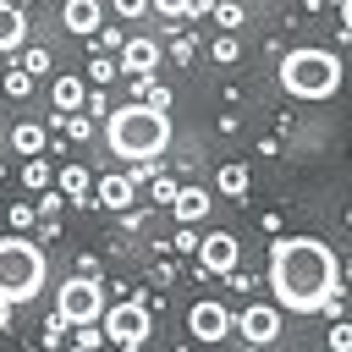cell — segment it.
<instances>
[{
  "instance_id": "d6a6232c",
  "label": "cell",
  "mask_w": 352,
  "mask_h": 352,
  "mask_svg": "<svg viewBox=\"0 0 352 352\" xmlns=\"http://www.w3.org/2000/svg\"><path fill=\"white\" fill-rule=\"evenodd\" d=\"M170 55H176V66H187V60H192V38H176V44H170Z\"/></svg>"
},
{
  "instance_id": "e575fe53",
  "label": "cell",
  "mask_w": 352,
  "mask_h": 352,
  "mask_svg": "<svg viewBox=\"0 0 352 352\" xmlns=\"http://www.w3.org/2000/svg\"><path fill=\"white\" fill-rule=\"evenodd\" d=\"M6 324H11V302H0V330H6Z\"/></svg>"
},
{
  "instance_id": "44dd1931",
  "label": "cell",
  "mask_w": 352,
  "mask_h": 352,
  "mask_svg": "<svg viewBox=\"0 0 352 352\" xmlns=\"http://www.w3.org/2000/svg\"><path fill=\"white\" fill-rule=\"evenodd\" d=\"M148 11H160V16H170V22H176V16H198V11H204V0H148Z\"/></svg>"
},
{
  "instance_id": "277c9868",
  "label": "cell",
  "mask_w": 352,
  "mask_h": 352,
  "mask_svg": "<svg viewBox=\"0 0 352 352\" xmlns=\"http://www.w3.org/2000/svg\"><path fill=\"white\" fill-rule=\"evenodd\" d=\"M44 292V248L28 242L22 231L0 236V302H33Z\"/></svg>"
},
{
  "instance_id": "2e32d148",
  "label": "cell",
  "mask_w": 352,
  "mask_h": 352,
  "mask_svg": "<svg viewBox=\"0 0 352 352\" xmlns=\"http://www.w3.org/2000/svg\"><path fill=\"white\" fill-rule=\"evenodd\" d=\"M55 187L66 192V204H88V165H66V170H55Z\"/></svg>"
},
{
  "instance_id": "5b68a950",
  "label": "cell",
  "mask_w": 352,
  "mask_h": 352,
  "mask_svg": "<svg viewBox=\"0 0 352 352\" xmlns=\"http://www.w3.org/2000/svg\"><path fill=\"white\" fill-rule=\"evenodd\" d=\"M99 324H104V341H110V346H126V352H138V346L154 336V314H148V302H143V297L104 302Z\"/></svg>"
},
{
  "instance_id": "9c48e42d",
  "label": "cell",
  "mask_w": 352,
  "mask_h": 352,
  "mask_svg": "<svg viewBox=\"0 0 352 352\" xmlns=\"http://www.w3.org/2000/svg\"><path fill=\"white\" fill-rule=\"evenodd\" d=\"M192 253H198V270H209V275H231L242 248H236V236H231V231H209V236H198V248H192Z\"/></svg>"
},
{
  "instance_id": "836d02e7",
  "label": "cell",
  "mask_w": 352,
  "mask_h": 352,
  "mask_svg": "<svg viewBox=\"0 0 352 352\" xmlns=\"http://www.w3.org/2000/svg\"><path fill=\"white\" fill-rule=\"evenodd\" d=\"M116 11H121V16H143V11H148V0H116Z\"/></svg>"
},
{
  "instance_id": "9a60e30c",
  "label": "cell",
  "mask_w": 352,
  "mask_h": 352,
  "mask_svg": "<svg viewBox=\"0 0 352 352\" xmlns=\"http://www.w3.org/2000/svg\"><path fill=\"white\" fill-rule=\"evenodd\" d=\"M50 99H55L60 116H72V110H82L88 88H82V77H55V82H50Z\"/></svg>"
},
{
  "instance_id": "d6986e66",
  "label": "cell",
  "mask_w": 352,
  "mask_h": 352,
  "mask_svg": "<svg viewBox=\"0 0 352 352\" xmlns=\"http://www.w3.org/2000/svg\"><path fill=\"white\" fill-rule=\"evenodd\" d=\"M220 192L226 198H242L248 192V165H220Z\"/></svg>"
},
{
  "instance_id": "ac0fdd59",
  "label": "cell",
  "mask_w": 352,
  "mask_h": 352,
  "mask_svg": "<svg viewBox=\"0 0 352 352\" xmlns=\"http://www.w3.org/2000/svg\"><path fill=\"white\" fill-rule=\"evenodd\" d=\"M22 182H28L33 192H44V187L55 182V170H50V160H44V154H28V165H22Z\"/></svg>"
},
{
  "instance_id": "4316f807",
  "label": "cell",
  "mask_w": 352,
  "mask_h": 352,
  "mask_svg": "<svg viewBox=\"0 0 352 352\" xmlns=\"http://www.w3.org/2000/svg\"><path fill=\"white\" fill-rule=\"evenodd\" d=\"M236 50H242V44H236V38H231V33H220V38H214V44H209V55H214V60H220V66H231V60H236Z\"/></svg>"
},
{
  "instance_id": "52a82bcc",
  "label": "cell",
  "mask_w": 352,
  "mask_h": 352,
  "mask_svg": "<svg viewBox=\"0 0 352 352\" xmlns=\"http://www.w3.org/2000/svg\"><path fill=\"white\" fill-rule=\"evenodd\" d=\"M231 330H242L248 346H270V341H280V302H275V297H270V302H248V308L231 319Z\"/></svg>"
},
{
  "instance_id": "7c38bea8",
  "label": "cell",
  "mask_w": 352,
  "mask_h": 352,
  "mask_svg": "<svg viewBox=\"0 0 352 352\" xmlns=\"http://www.w3.org/2000/svg\"><path fill=\"white\" fill-rule=\"evenodd\" d=\"M28 44V16L16 0H0V55H16Z\"/></svg>"
},
{
  "instance_id": "603a6c76",
  "label": "cell",
  "mask_w": 352,
  "mask_h": 352,
  "mask_svg": "<svg viewBox=\"0 0 352 352\" xmlns=\"http://www.w3.org/2000/svg\"><path fill=\"white\" fill-rule=\"evenodd\" d=\"M242 16H248V11H242V0H220V6H214V22H220L226 33H231V28H242Z\"/></svg>"
},
{
  "instance_id": "8992f818",
  "label": "cell",
  "mask_w": 352,
  "mask_h": 352,
  "mask_svg": "<svg viewBox=\"0 0 352 352\" xmlns=\"http://www.w3.org/2000/svg\"><path fill=\"white\" fill-rule=\"evenodd\" d=\"M104 286H99V275H72V280H60L55 286V308L72 319V324H99V314H104Z\"/></svg>"
},
{
  "instance_id": "83f0119b",
  "label": "cell",
  "mask_w": 352,
  "mask_h": 352,
  "mask_svg": "<svg viewBox=\"0 0 352 352\" xmlns=\"http://www.w3.org/2000/svg\"><path fill=\"white\" fill-rule=\"evenodd\" d=\"M116 72H121V66H116V60H110V55H99V60H94V66H88V77H94V82H110V77H116Z\"/></svg>"
},
{
  "instance_id": "6da1fadb",
  "label": "cell",
  "mask_w": 352,
  "mask_h": 352,
  "mask_svg": "<svg viewBox=\"0 0 352 352\" xmlns=\"http://www.w3.org/2000/svg\"><path fill=\"white\" fill-rule=\"evenodd\" d=\"M270 297L280 314H330L341 319V264L319 236H275L270 248Z\"/></svg>"
},
{
  "instance_id": "7402d4cb",
  "label": "cell",
  "mask_w": 352,
  "mask_h": 352,
  "mask_svg": "<svg viewBox=\"0 0 352 352\" xmlns=\"http://www.w3.org/2000/svg\"><path fill=\"white\" fill-rule=\"evenodd\" d=\"M66 336H72V319H66V314H60V308H55V314H50V319H44V346H60V341H66Z\"/></svg>"
},
{
  "instance_id": "cb8c5ba5",
  "label": "cell",
  "mask_w": 352,
  "mask_h": 352,
  "mask_svg": "<svg viewBox=\"0 0 352 352\" xmlns=\"http://www.w3.org/2000/svg\"><path fill=\"white\" fill-rule=\"evenodd\" d=\"M22 72H28V77H44V72H50V50H44V44H33V50L22 55Z\"/></svg>"
},
{
  "instance_id": "5bb4252c",
  "label": "cell",
  "mask_w": 352,
  "mask_h": 352,
  "mask_svg": "<svg viewBox=\"0 0 352 352\" xmlns=\"http://www.w3.org/2000/svg\"><path fill=\"white\" fill-rule=\"evenodd\" d=\"M170 209H176V220H182V226L204 220V214H209V187H176Z\"/></svg>"
},
{
  "instance_id": "30bf717a",
  "label": "cell",
  "mask_w": 352,
  "mask_h": 352,
  "mask_svg": "<svg viewBox=\"0 0 352 352\" xmlns=\"http://www.w3.org/2000/svg\"><path fill=\"white\" fill-rule=\"evenodd\" d=\"M160 55H165L160 38H132V44H121V60H116V66H121L126 77H148V72L160 66Z\"/></svg>"
},
{
  "instance_id": "484cf974",
  "label": "cell",
  "mask_w": 352,
  "mask_h": 352,
  "mask_svg": "<svg viewBox=\"0 0 352 352\" xmlns=\"http://www.w3.org/2000/svg\"><path fill=\"white\" fill-rule=\"evenodd\" d=\"M60 209H66V192H60V187H44V192H38V220H50V214H60Z\"/></svg>"
},
{
  "instance_id": "1f68e13d",
  "label": "cell",
  "mask_w": 352,
  "mask_h": 352,
  "mask_svg": "<svg viewBox=\"0 0 352 352\" xmlns=\"http://www.w3.org/2000/svg\"><path fill=\"white\" fill-rule=\"evenodd\" d=\"M330 346H336V352H346V346H352V330H346V319H336V324H330Z\"/></svg>"
},
{
  "instance_id": "d4e9b609",
  "label": "cell",
  "mask_w": 352,
  "mask_h": 352,
  "mask_svg": "<svg viewBox=\"0 0 352 352\" xmlns=\"http://www.w3.org/2000/svg\"><path fill=\"white\" fill-rule=\"evenodd\" d=\"M0 88H6L11 99H28V94H33V77H28L22 66H16V72H6V82H0Z\"/></svg>"
},
{
  "instance_id": "ba28073f",
  "label": "cell",
  "mask_w": 352,
  "mask_h": 352,
  "mask_svg": "<svg viewBox=\"0 0 352 352\" xmlns=\"http://www.w3.org/2000/svg\"><path fill=\"white\" fill-rule=\"evenodd\" d=\"M187 330H192V341H226L231 336V308H220L214 297H198L187 308Z\"/></svg>"
},
{
  "instance_id": "8fae6325",
  "label": "cell",
  "mask_w": 352,
  "mask_h": 352,
  "mask_svg": "<svg viewBox=\"0 0 352 352\" xmlns=\"http://www.w3.org/2000/svg\"><path fill=\"white\" fill-rule=\"evenodd\" d=\"M60 22H66L77 38H94V33L104 28V6H99V0H66V6H60Z\"/></svg>"
},
{
  "instance_id": "f1b7e54d",
  "label": "cell",
  "mask_w": 352,
  "mask_h": 352,
  "mask_svg": "<svg viewBox=\"0 0 352 352\" xmlns=\"http://www.w3.org/2000/svg\"><path fill=\"white\" fill-rule=\"evenodd\" d=\"M82 110H88V116H110V99H104V88H88Z\"/></svg>"
},
{
  "instance_id": "3957f363",
  "label": "cell",
  "mask_w": 352,
  "mask_h": 352,
  "mask_svg": "<svg viewBox=\"0 0 352 352\" xmlns=\"http://www.w3.org/2000/svg\"><path fill=\"white\" fill-rule=\"evenodd\" d=\"M275 77H280V88L292 99H330L341 88V55L336 50H319V44H297V50L280 55Z\"/></svg>"
},
{
  "instance_id": "4dcf8cb0",
  "label": "cell",
  "mask_w": 352,
  "mask_h": 352,
  "mask_svg": "<svg viewBox=\"0 0 352 352\" xmlns=\"http://www.w3.org/2000/svg\"><path fill=\"white\" fill-rule=\"evenodd\" d=\"M11 226H16V231H28V226H38V209H28V204H16V209H11Z\"/></svg>"
},
{
  "instance_id": "7a4b0ae2",
  "label": "cell",
  "mask_w": 352,
  "mask_h": 352,
  "mask_svg": "<svg viewBox=\"0 0 352 352\" xmlns=\"http://www.w3.org/2000/svg\"><path fill=\"white\" fill-rule=\"evenodd\" d=\"M104 143H110L116 160L148 165V160H160L165 143H170V110H154V104H143V99L116 104V110L104 116Z\"/></svg>"
},
{
  "instance_id": "ffe728a7",
  "label": "cell",
  "mask_w": 352,
  "mask_h": 352,
  "mask_svg": "<svg viewBox=\"0 0 352 352\" xmlns=\"http://www.w3.org/2000/svg\"><path fill=\"white\" fill-rule=\"evenodd\" d=\"M77 352H94V346H104V324H72V336H66Z\"/></svg>"
},
{
  "instance_id": "e0dca14e",
  "label": "cell",
  "mask_w": 352,
  "mask_h": 352,
  "mask_svg": "<svg viewBox=\"0 0 352 352\" xmlns=\"http://www.w3.org/2000/svg\"><path fill=\"white\" fill-rule=\"evenodd\" d=\"M11 143H16V154H44V126L38 121H16L11 126Z\"/></svg>"
},
{
  "instance_id": "f546056e",
  "label": "cell",
  "mask_w": 352,
  "mask_h": 352,
  "mask_svg": "<svg viewBox=\"0 0 352 352\" xmlns=\"http://www.w3.org/2000/svg\"><path fill=\"white\" fill-rule=\"evenodd\" d=\"M148 182H154V198H160V204H170V198H176V182H170V176H160V170H154Z\"/></svg>"
},
{
  "instance_id": "4fadbf2b",
  "label": "cell",
  "mask_w": 352,
  "mask_h": 352,
  "mask_svg": "<svg viewBox=\"0 0 352 352\" xmlns=\"http://www.w3.org/2000/svg\"><path fill=\"white\" fill-rule=\"evenodd\" d=\"M132 187H138V182H132V170H126V176H104V182L94 187V198H99L104 209L126 214V209H132Z\"/></svg>"
}]
</instances>
